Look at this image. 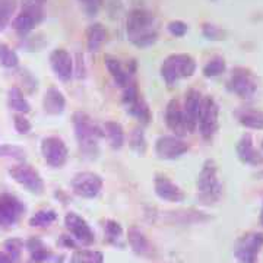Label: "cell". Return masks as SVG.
I'll return each mask as SVG.
<instances>
[{"label":"cell","mask_w":263,"mask_h":263,"mask_svg":"<svg viewBox=\"0 0 263 263\" xmlns=\"http://www.w3.org/2000/svg\"><path fill=\"white\" fill-rule=\"evenodd\" d=\"M263 247V233L252 231L241 235L234 246V256L238 263H257Z\"/></svg>","instance_id":"5b68a950"},{"label":"cell","mask_w":263,"mask_h":263,"mask_svg":"<svg viewBox=\"0 0 263 263\" xmlns=\"http://www.w3.org/2000/svg\"><path fill=\"white\" fill-rule=\"evenodd\" d=\"M8 104L13 111L18 113H29L31 111V104L28 103V100L24 97L22 91L19 88H12L9 91V98H8Z\"/></svg>","instance_id":"484cf974"},{"label":"cell","mask_w":263,"mask_h":263,"mask_svg":"<svg viewBox=\"0 0 263 263\" xmlns=\"http://www.w3.org/2000/svg\"><path fill=\"white\" fill-rule=\"evenodd\" d=\"M0 65L6 69H15L19 65V57L8 44H0Z\"/></svg>","instance_id":"1f68e13d"},{"label":"cell","mask_w":263,"mask_h":263,"mask_svg":"<svg viewBox=\"0 0 263 263\" xmlns=\"http://www.w3.org/2000/svg\"><path fill=\"white\" fill-rule=\"evenodd\" d=\"M197 195L203 203H215L222 196V184L218 179V165L214 160H206L196 180Z\"/></svg>","instance_id":"7a4b0ae2"},{"label":"cell","mask_w":263,"mask_h":263,"mask_svg":"<svg viewBox=\"0 0 263 263\" xmlns=\"http://www.w3.org/2000/svg\"><path fill=\"white\" fill-rule=\"evenodd\" d=\"M127 111H129L132 116H135L136 119H139V122L145 123V124L151 120L149 108H148V105H146V103H145L142 98H139V101L135 104L132 108H129Z\"/></svg>","instance_id":"8d00e7d4"},{"label":"cell","mask_w":263,"mask_h":263,"mask_svg":"<svg viewBox=\"0 0 263 263\" xmlns=\"http://www.w3.org/2000/svg\"><path fill=\"white\" fill-rule=\"evenodd\" d=\"M127 241L130 245L132 250L139 256H146L151 252V246L148 238L145 237L143 231H141L138 227H132L129 228L127 233Z\"/></svg>","instance_id":"44dd1931"},{"label":"cell","mask_w":263,"mask_h":263,"mask_svg":"<svg viewBox=\"0 0 263 263\" xmlns=\"http://www.w3.org/2000/svg\"><path fill=\"white\" fill-rule=\"evenodd\" d=\"M227 62L224 57H214L212 60H209L206 65L203 66L202 72L206 78H216L226 73Z\"/></svg>","instance_id":"f546056e"},{"label":"cell","mask_w":263,"mask_h":263,"mask_svg":"<svg viewBox=\"0 0 263 263\" xmlns=\"http://www.w3.org/2000/svg\"><path fill=\"white\" fill-rule=\"evenodd\" d=\"M146 138L142 129H135L130 135V148L138 155H145L146 152Z\"/></svg>","instance_id":"836d02e7"},{"label":"cell","mask_w":263,"mask_h":263,"mask_svg":"<svg viewBox=\"0 0 263 263\" xmlns=\"http://www.w3.org/2000/svg\"><path fill=\"white\" fill-rule=\"evenodd\" d=\"M104 135L107 136V139L110 142L111 148L114 149H120L124 143V130H123L122 124L117 122H105L104 123Z\"/></svg>","instance_id":"603a6c76"},{"label":"cell","mask_w":263,"mask_h":263,"mask_svg":"<svg viewBox=\"0 0 263 263\" xmlns=\"http://www.w3.org/2000/svg\"><path fill=\"white\" fill-rule=\"evenodd\" d=\"M0 263H13V260L6 252H0Z\"/></svg>","instance_id":"ee69618b"},{"label":"cell","mask_w":263,"mask_h":263,"mask_svg":"<svg viewBox=\"0 0 263 263\" xmlns=\"http://www.w3.org/2000/svg\"><path fill=\"white\" fill-rule=\"evenodd\" d=\"M50 66L60 81H69L73 76V59L65 48H56L50 54Z\"/></svg>","instance_id":"9a60e30c"},{"label":"cell","mask_w":263,"mask_h":263,"mask_svg":"<svg viewBox=\"0 0 263 263\" xmlns=\"http://www.w3.org/2000/svg\"><path fill=\"white\" fill-rule=\"evenodd\" d=\"M104 231H105V238H107V241H110V243H113V245H117L119 240L122 238V226H120L117 221H114V219H107V221H105V224H104Z\"/></svg>","instance_id":"d6a6232c"},{"label":"cell","mask_w":263,"mask_h":263,"mask_svg":"<svg viewBox=\"0 0 263 263\" xmlns=\"http://www.w3.org/2000/svg\"><path fill=\"white\" fill-rule=\"evenodd\" d=\"M72 189L78 196L85 199H94L103 189V179L95 173H79L72 180Z\"/></svg>","instance_id":"30bf717a"},{"label":"cell","mask_w":263,"mask_h":263,"mask_svg":"<svg viewBox=\"0 0 263 263\" xmlns=\"http://www.w3.org/2000/svg\"><path fill=\"white\" fill-rule=\"evenodd\" d=\"M18 8V0H0V31L8 27L15 10Z\"/></svg>","instance_id":"f1b7e54d"},{"label":"cell","mask_w":263,"mask_h":263,"mask_svg":"<svg viewBox=\"0 0 263 263\" xmlns=\"http://www.w3.org/2000/svg\"><path fill=\"white\" fill-rule=\"evenodd\" d=\"M165 123L171 130L176 133V136H184L187 133L186 129V123H184V117H183V108L180 107V103L177 100H171L167 104L165 108Z\"/></svg>","instance_id":"ac0fdd59"},{"label":"cell","mask_w":263,"mask_h":263,"mask_svg":"<svg viewBox=\"0 0 263 263\" xmlns=\"http://www.w3.org/2000/svg\"><path fill=\"white\" fill-rule=\"evenodd\" d=\"M35 2H38V3H41V5H43V3H44L46 0H35Z\"/></svg>","instance_id":"bcb514c9"},{"label":"cell","mask_w":263,"mask_h":263,"mask_svg":"<svg viewBox=\"0 0 263 263\" xmlns=\"http://www.w3.org/2000/svg\"><path fill=\"white\" fill-rule=\"evenodd\" d=\"M262 148H263V143H262Z\"/></svg>","instance_id":"7dc6e473"},{"label":"cell","mask_w":263,"mask_h":263,"mask_svg":"<svg viewBox=\"0 0 263 263\" xmlns=\"http://www.w3.org/2000/svg\"><path fill=\"white\" fill-rule=\"evenodd\" d=\"M235 151H237L238 160L241 161L243 164L253 165V167H257V165L263 164V155L254 148L253 139H252V136L249 133L241 136V139L238 141L237 146H235Z\"/></svg>","instance_id":"e0dca14e"},{"label":"cell","mask_w":263,"mask_h":263,"mask_svg":"<svg viewBox=\"0 0 263 263\" xmlns=\"http://www.w3.org/2000/svg\"><path fill=\"white\" fill-rule=\"evenodd\" d=\"M107 29L103 24H92L86 29V47L91 53H97L107 41Z\"/></svg>","instance_id":"ffe728a7"},{"label":"cell","mask_w":263,"mask_h":263,"mask_svg":"<svg viewBox=\"0 0 263 263\" xmlns=\"http://www.w3.org/2000/svg\"><path fill=\"white\" fill-rule=\"evenodd\" d=\"M13 126H15V130L18 132L19 135H28L32 129V124L24 114H16L13 117Z\"/></svg>","instance_id":"60d3db41"},{"label":"cell","mask_w":263,"mask_h":263,"mask_svg":"<svg viewBox=\"0 0 263 263\" xmlns=\"http://www.w3.org/2000/svg\"><path fill=\"white\" fill-rule=\"evenodd\" d=\"M84 6L85 12L89 15V16H95L98 13V10L101 9L104 0H79Z\"/></svg>","instance_id":"7bdbcfd3"},{"label":"cell","mask_w":263,"mask_h":263,"mask_svg":"<svg viewBox=\"0 0 263 263\" xmlns=\"http://www.w3.org/2000/svg\"><path fill=\"white\" fill-rule=\"evenodd\" d=\"M65 226L76 241H79L81 245L91 246L95 243L94 231L82 216H79L75 212H69L65 216Z\"/></svg>","instance_id":"5bb4252c"},{"label":"cell","mask_w":263,"mask_h":263,"mask_svg":"<svg viewBox=\"0 0 263 263\" xmlns=\"http://www.w3.org/2000/svg\"><path fill=\"white\" fill-rule=\"evenodd\" d=\"M41 154L43 158L53 168H60L63 167L67 161L69 151L63 139L57 136H48L44 138L41 142Z\"/></svg>","instance_id":"9c48e42d"},{"label":"cell","mask_w":263,"mask_h":263,"mask_svg":"<svg viewBox=\"0 0 263 263\" xmlns=\"http://www.w3.org/2000/svg\"><path fill=\"white\" fill-rule=\"evenodd\" d=\"M238 120L241 126L247 129H254V130H262L263 129V111L259 110H245L238 116Z\"/></svg>","instance_id":"4316f807"},{"label":"cell","mask_w":263,"mask_h":263,"mask_svg":"<svg viewBox=\"0 0 263 263\" xmlns=\"http://www.w3.org/2000/svg\"><path fill=\"white\" fill-rule=\"evenodd\" d=\"M196 72V60L187 53L168 56L161 65V76L170 88L177 85L181 78H190Z\"/></svg>","instance_id":"3957f363"},{"label":"cell","mask_w":263,"mask_h":263,"mask_svg":"<svg viewBox=\"0 0 263 263\" xmlns=\"http://www.w3.org/2000/svg\"><path fill=\"white\" fill-rule=\"evenodd\" d=\"M139 98H141V95H139V91H138L136 85L129 84L124 88V92H123V103H124L127 110L132 108L135 104L138 103Z\"/></svg>","instance_id":"f35d334b"},{"label":"cell","mask_w":263,"mask_h":263,"mask_svg":"<svg viewBox=\"0 0 263 263\" xmlns=\"http://www.w3.org/2000/svg\"><path fill=\"white\" fill-rule=\"evenodd\" d=\"M72 120H73L76 139L79 142L81 148L86 152H94L98 146L100 138L104 135V132L84 111H76Z\"/></svg>","instance_id":"277c9868"},{"label":"cell","mask_w":263,"mask_h":263,"mask_svg":"<svg viewBox=\"0 0 263 263\" xmlns=\"http://www.w3.org/2000/svg\"><path fill=\"white\" fill-rule=\"evenodd\" d=\"M126 32L133 46L139 48L151 47L158 40L157 19L148 10H132L126 22Z\"/></svg>","instance_id":"6da1fadb"},{"label":"cell","mask_w":263,"mask_h":263,"mask_svg":"<svg viewBox=\"0 0 263 263\" xmlns=\"http://www.w3.org/2000/svg\"><path fill=\"white\" fill-rule=\"evenodd\" d=\"M203 105V97L197 89H189L184 98V107H183V117L186 123L187 132H195L197 129V123Z\"/></svg>","instance_id":"4fadbf2b"},{"label":"cell","mask_w":263,"mask_h":263,"mask_svg":"<svg viewBox=\"0 0 263 263\" xmlns=\"http://www.w3.org/2000/svg\"><path fill=\"white\" fill-rule=\"evenodd\" d=\"M154 189H155L157 196L160 197L161 200L171 202V203H180L186 197L184 192L176 183H173L168 177L160 176V174L154 180Z\"/></svg>","instance_id":"2e32d148"},{"label":"cell","mask_w":263,"mask_h":263,"mask_svg":"<svg viewBox=\"0 0 263 263\" xmlns=\"http://www.w3.org/2000/svg\"><path fill=\"white\" fill-rule=\"evenodd\" d=\"M10 25H12V29L16 34H19L21 37H25V35H28L32 29L35 28V25H38V22L35 21V18H32L28 13L21 12L19 15H16L15 18L10 21Z\"/></svg>","instance_id":"cb8c5ba5"},{"label":"cell","mask_w":263,"mask_h":263,"mask_svg":"<svg viewBox=\"0 0 263 263\" xmlns=\"http://www.w3.org/2000/svg\"><path fill=\"white\" fill-rule=\"evenodd\" d=\"M72 263H104V254L97 250H76Z\"/></svg>","instance_id":"4dcf8cb0"},{"label":"cell","mask_w":263,"mask_h":263,"mask_svg":"<svg viewBox=\"0 0 263 263\" xmlns=\"http://www.w3.org/2000/svg\"><path fill=\"white\" fill-rule=\"evenodd\" d=\"M199 132L205 141H212L219 127V107L212 97L203 98L202 111L197 123Z\"/></svg>","instance_id":"8992f818"},{"label":"cell","mask_w":263,"mask_h":263,"mask_svg":"<svg viewBox=\"0 0 263 263\" xmlns=\"http://www.w3.org/2000/svg\"><path fill=\"white\" fill-rule=\"evenodd\" d=\"M27 249L31 253V262L32 263H43L47 262L48 259L51 257V253L47 250V247L44 246V243L38 238H31L27 241Z\"/></svg>","instance_id":"d4e9b609"},{"label":"cell","mask_w":263,"mask_h":263,"mask_svg":"<svg viewBox=\"0 0 263 263\" xmlns=\"http://www.w3.org/2000/svg\"><path fill=\"white\" fill-rule=\"evenodd\" d=\"M25 212V205L15 195H0V226L12 227L21 219Z\"/></svg>","instance_id":"8fae6325"},{"label":"cell","mask_w":263,"mask_h":263,"mask_svg":"<svg viewBox=\"0 0 263 263\" xmlns=\"http://www.w3.org/2000/svg\"><path fill=\"white\" fill-rule=\"evenodd\" d=\"M227 88L233 92L238 95L243 100H250L257 91V84L254 81L253 73L246 69V67H235L233 73L230 76Z\"/></svg>","instance_id":"52a82bcc"},{"label":"cell","mask_w":263,"mask_h":263,"mask_svg":"<svg viewBox=\"0 0 263 263\" xmlns=\"http://www.w3.org/2000/svg\"><path fill=\"white\" fill-rule=\"evenodd\" d=\"M43 107L46 110V113L51 116H57L65 111L66 98L62 91H59L57 88H48L43 98Z\"/></svg>","instance_id":"d6986e66"},{"label":"cell","mask_w":263,"mask_h":263,"mask_svg":"<svg viewBox=\"0 0 263 263\" xmlns=\"http://www.w3.org/2000/svg\"><path fill=\"white\" fill-rule=\"evenodd\" d=\"M259 221H260V226L263 227V205L262 209H260V214H259Z\"/></svg>","instance_id":"f6af8a7d"},{"label":"cell","mask_w":263,"mask_h":263,"mask_svg":"<svg viewBox=\"0 0 263 263\" xmlns=\"http://www.w3.org/2000/svg\"><path fill=\"white\" fill-rule=\"evenodd\" d=\"M189 151V143L179 136H160L155 142V152L161 160H177Z\"/></svg>","instance_id":"7c38bea8"},{"label":"cell","mask_w":263,"mask_h":263,"mask_svg":"<svg viewBox=\"0 0 263 263\" xmlns=\"http://www.w3.org/2000/svg\"><path fill=\"white\" fill-rule=\"evenodd\" d=\"M167 29H168V32L173 37L181 38L187 34L189 27L187 24L183 22V21H171L168 25H167Z\"/></svg>","instance_id":"b9f144b4"},{"label":"cell","mask_w":263,"mask_h":263,"mask_svg":"<svg viewBox=\"0 0 263 263\" xmlns=\"http://www.w3.org/2000/svg\"><path fill=\"white\" fill-rule=\"evenodd\" d=\"M202 34L209 41H222L227 37L226 29H222L215 24H209V22H205L202 25Z\"/></svg>","instance_id":"e575fe53"},{"label":"cell","mask_w":263,"mask_h":263,"mask_svg":"<svg viewBox=\"0 0 263 263\" xmlns=\"http://www.w3.org/2000/svg\"><path fill=\"white\" fill-rule=\"evenodd\" d=\"M25 155L27 152L19 148V146H15V145H3L0 146V157H9V158H13V160H25Z\"/></svg>","instance_id":"ab89813d"},{"label":"cell","mask_w":263,"mask_h":263,"mask_svg":"<svg viewBox=\"0 0 263 263\" xmlns=\"http://www.w3.org/2000/svg\"><path fill=\"white\" fill-rule=\"evenodd\" d=\"M5 249H6V253L10 256V259L13 262H18L19 257H21V253H22V249H24V241L19 240V238L8 240L5 243Z\"/></svg>","instance_id":"74e56055"},{"label":"cell","mask_w":263,"mask_h":263,"mask_svg":"<svg viewBox=\"0 0 263 263\" xmlns=\"http://www.w3.org/2000/svg\"><path fill=\"white\" fill-rule=\"evenodd\" d=\"M57 214L53 209H41L35 212L29 218V226L31 227H50L53 222H56Z\"/></svg>","instance_id":"83f0119b"},{"label":"cell","mask_w":263,"mask_h":263,"mask_svg":"<svg viewBox=\"0 0 263 263\" xmlns=\"http://www.w3.org/2000/svg\"><path fill=\"white\" fill-rule=\"evenodd\" d=\"M21 12H25V13L31 15L32 18H35L38 24L43 21V16H44L43 5L35 2V0H22V9H21Z\"/></svg>","instance_id":"d590c367"},{"label":"cell","mask_w":263,"mask_h":263,"mask_svg":"<svg viewBox=\"0 0 263 263\" xmlns=\"http://www.w3.org/2000/svg\"><path fill=\"white\" fill-rule=\"evenodd\" d=\"M105 66H107L111 78L114 79V82L119 86L126 88L129 85V73L123 69L120 60H117L116 57L105 56Z\"/></svg>","instance_id":"7402d4cb"},{"label":"cell","mask_w":263,"mask_h":263,"mask_svg":"<svg viewBox=\"0 0 263 263\" xmlns=\"http://www.w3.org/2000/svg\"><path fill=\"white\" fill-rule=\"evenodd\" d=\"M9 176L18 184L34 195H41L44 192V181L41 179L40 173L28 164H19L12 167L9 170Z\"/></svg>","instance_id":"ba28073f"}]
</instances>
